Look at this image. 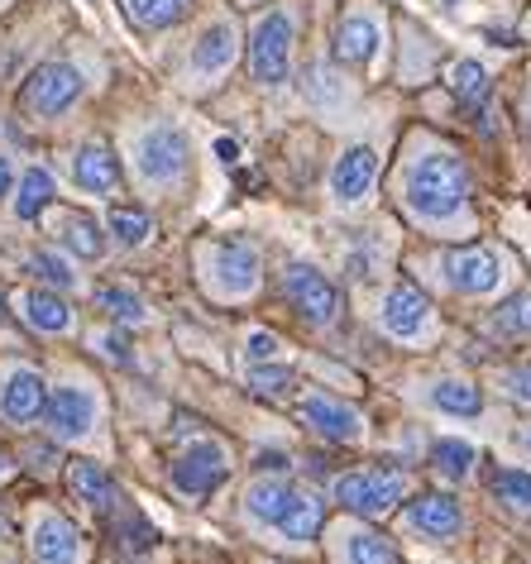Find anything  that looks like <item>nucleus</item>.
Instances as JSON below:
<instances>
[{
  "label": "nucleus",
  "mask_w": 531,
  "mask_h": 564,
  "mask_svg": "<svg viewBox=\"0 0 531 564\" xmlns=\"http://www.w3.org/2000/svg\"><path fill=\"white\" fill-rule=\"evenodd\" d=\"M398 187H402L398 196H402V206H408V216L422 220V225H455V220L469 216L474 182H469V167L455 149L412 153Z\"/></svg>",
  "instance_id": "1"
},
{
  "label": "nucleus",
  "mask_w": 531,
  "mask_h": 564,
  "mask_svg": "<svg viewBox=\"0 0 531 564\" xmlns=\"http://www.w3.org/2000/svg\"><path fill=\"white\" fill-rule=\"evenodd\" d=\"M292 34H297V24H292L288 10H269L254 34H249V73H254L259 87H283L288 73H292Z\"/></svg>",
  "instance_id": "2"
},
{
  "label": "nucleus",
  "mask_w": 531,
  "mask_h": 564,
  "mask_svg": "<svg viewBox=\"0 0 531 564\" xmlns=\"http://www.w3.org/2000/svg\"><path fill=\"white\" fill-rule=\"evenodd\" d=\"M402 492H408L402 469H355V474L335 478V498L355 517H388Z\"/></svg>",
  "instance_id": "3"
},
{
  "label": "nucleus",
  "mask_w": 531,
  "mask_h": 564,
  "mask_svg": "<svg viewBox=\"0 0 531 564\" xmlns=\"http://www.w3.org/2000/svg\"><path fill=\"white\" fill-rule=\"evenodd\" d=\"M192 163V144L183 130H173V124H153V130L139 134L134 144V167L139 177L153 182V187H167V182H177L187 173Z\"/></svg>",
  "instance_id": "4"
},
{
  "label": "nucleus",
  "mask_w": 531,
  "mask_h": 564,
  "mask_svg": "<svg viewBox=\"0 0 531 564\" xmlns=\"http://www.w3.org/2000/svg\"><path fill=\"white\" fill-rule=\"evenodd\" d=\"M77 96H82L77 67L73 63H44L30 73V82H24L20 106H24V116H34V120H53V116H63Z\"/></svg>",
  "instance_id": "5"
},
{
  "label": "nucleus",
  "mask_w": 531,
  "mask_h": 564,
  "mask_svg": "<svg viewBox=\"0 0 531 564\" xmlns=\"http://www.w3.org/2000/svg\"><path fill=\"white\" fill-rule=\"evenodd\" d=\"M283 292L306 326H330V321L340 316V292H335L330 278L312 263H292L283 273Z\"/></svg>",
  "instance_id": "6"
},
{
  "label": "nucleus",
  "mask_w": 531,
  "mask_h": 564,
  "mask_svg": "<svg viewBox=\"0 0 531 564\" xmlns=\"http://www.w3.org/2000/svg\"><path fill=\"white\" fill-rule=\"evenodd\" d=\"M226 474H230V459L216 441H197L173 459V488L183 492V498H212V492L226 484Z\"/></svg>",
  "instance_id": "7"
},
{
  "label": "nucleus",
  "mask_w": 531,
  "mask_h": 564,
  "mask_svg": "<svg viewBox=\"0 0 531 564\" xmlns=\"http://www.w3.org/2000/svg\"><path fill=\"white\" fill-rule=\"evenodd\" d=\"M379 44H383V24L373 10H345L340 24H335V63L340 67H369L379 58Z\"/></svg>",
  "instance_id": "8"
},
{
  "label": "nucleus",
  "mask_w": 531,
  "mask_h": 564,
  "mask_svg": "<svg viewBox=\"0 0 531 564\" xmlns=\"http://www.w3.org/2000/svg\"><path fill=\"white\" fill-rule=\"evenodd\" d=\"M297 416L306 421V431H316L321 441H335V445H355L365 435V421H359L355 406L326 398V392H306L297 402Z\"/></svg>",
  "instance_id": "9"
},
{
  "label": "nucleus",
  "mask_w": 531,
  "mask_h": 564,
  "mask_svg": "<svg viewBox=\"0 0 531 564\" xmlns=\"http://www.w3.org/2000/svg\"><path fill=\"white\" fill-rule=\"evenodd\" d=\"M212 282L220 297H249L259 288V253L245 239H220L212 249Z\"/></svg>",
  "instance_id": "10"
},
{
  "label": "nucleus",
  "mask_w": 531,
  "mask_h": 564,
  "mask_svg": "<svg viewBox=\"0 0 531 564\" xmlns=\"http://www.w3.org/2000/svg\"><path fill=\"white\" fill-rule=\"evenodd\" d=\"M30 550H34L39 564H82L87 560V545H82L77 527L63 512H48V507L34 517V527H30Z\"/></svg>",
  "instance_id": "11"
},
{
  "label": "nucleus",
  "mask_w": 531,
  "mask_h": 564,
  "mask_svg": "<svg viewBox=\"0 0 531 564\" xmlns=\"http://www.w3.org/2000/svg\"><path fill=\"white\" fill-rule=\"evenodd\" d=\"M373 177H379V153L369 144H349L330 167V196L340 206H359L373 192Z\"/></svg>",
  "instance_id": "12"
},
{
  "label": "nucleus",
  "mask_w": 531,
  "mask_h": 564,
  "mask_svg": "<svg viewBox=\"0 0 531 564\" xmlns=\"http://www.w3.org/2000/svg\"><path fill=\"white\" fill-rule=\"evenodd\" d=\"M445 282H451L455 292H465V297H488V292L502 282V263L494 249H455L451 259H445Z\"/></svg>",
  "instance_id": "13"
},
{
  "label": "nucleus",
  "mask_w": 531,
  "mask_h": 564,
  "mask_svg": "<svg viewBox=\"0 0 531 564\" xmlns=\"http://www.w3.org/2000/svg\"><path fill=\"white\" fill-rule=\"evenodd\" d=\"M383 330L393 335V340H422V335L431 330L426 292L412 288V282H398V288L383 297Z\"/></svg>",
  "instance_id": "14"
},
{
  "label": "nucleus",
  "mask_w": 531,
  "mask_h": 564,
  "mask_svg": "<svg viewBox=\"0 0 531 564\" xmlns=\"http://www.w3.org/2000/svg\"><path fill=\"white\" fill-rule=\"evenodd\" d=\"M44 426L53 435H63V441H82V435H91V426H96V398H91L87 388H58V392H48Z\"/></svg>",
  "instance_id": "15"
},
{
  "label": "nucleus",
  "mask_w": 531,
  "mask_h": 564,
  "mask_svg": "<svg viewBox=\"0 0 531 564\" xmlns=\"http://www.w3.org/2000/svg\"><path fill=\"white\" fill-rule=\"evenodd\" d=\"M459 521H465V512H459V502L445 498V492H422V498L408 502V527L422 531L426 541H451L459 531Z\"/></svg>",
  "instance_id": "16"
},
{
  "label": "nucleus",
  "mask_w": 531,
  "mask_h": 564,
  "mask_svg": "<svg viewBox=\"0 0 531 564\" xmlns=\"http://www.w3.org/2000/svg\"><path fill=\"white\" fill-rule=\"evenodd\" d=\"M73 177L82 192H96V196H110L120 187V167H116V153L106 144H82L73 153Z\"/></svg>",
  "instance_id": "17"
},
{
  "label": "nucleus",
  "mask_w": 531,
  "mask_h": 564,
  "mask_svg": "<svg viewBox=\"0 0 531 564\" xmlns=\"http://www.w3.org/2000/svg\"><path fill=\"white\" fill-rule=\"evenodd\" d=\"M44 402H48L44 378H39L34 369H20V373L6 383V398H0V412L10 416V426H30V421H34L39 412H44Z\"/></svg>",
  "instance_id": "18"
},
{
  "label": "nucleus",
  "mask_w": 531,
  "mask_h": 564,
  "mask_svg": "<svg viewBox=\"0 0 531 564\" xmlns=\"http://www.w3.org/2000/svg\"><path fill=\"white\" fill-rule=\"evenodd\" d=\"M235 63V30L230 24H212L197 44H192V73L202 82H216L220 73H230Z\"/></svg>",
  "instance_id": "19"
},
{
  "label": "nucleus",
  "mask_w": 531,
  "mask_h": 564,
  "mask_svg": "<svg viewBox=\"0 0 531 564\" xmlns=\"http://www.w3.org/2000/svg\"><path fill=\"white\" fill-rule=\"evenodd\" d=\"M67 488H73V498L82 507H91V512H106V507L116 502V478H110L96 459H73L67 464Z\"/></svg>",
  "instance_id": "20"
},
{
  "label": "nucleus",
  "mask_w": 531,
  "mask_h": 564,
  "mask_svg": "<svg viewBox=\"0 0 531 564\" xmlns=\"http://www.w3.org/2000/svg\"><path fill=\"white\" fill-rule=\"evenodd\" d=\"M321 521H326V507H321V498L312 488H292V502L288 512L273 521L278 531L288 535V541H312V535L321 531Z\"/></svg>",
  "instance_id": "21"
},
{
  "label": "nucleus",
  "mask_w": 531,
  "mask_h": 564,
  "mask_svg": "<svg viewBox=\"0 0 531 564\" xmlns=\"http://www.w3.org/2000/svg\"><path fill=\"white\" fill-rule=\"evenodd\" d=\"M24 316H30V326L44 330V335H58V330L73 326V306H67L58 292H44V288H34L30 297H24Z\"/></svg>",
  "instance_id": "22"
},
{
  "label": "nucleus",
  "mask_w": 531,
  "mask_h": 564,
  "mask_svg": "<svg viewBox=\"0 0 531 564\" xmlns=\"http://www.w3.org/2000/svg\"><path fill=\"white\" fill-rule=\"evenodd\" d=\"M288 502H292V488L283 478H259V484L245 492V512L254 521H263V527H273V521L288 512Z\"/></svg>",
  "instance_id": "23"
},
{
  "label": "nucleus",
  "mask_w": 531,
  "mask_h": 564,
  "mask_svg": "<svg viewBox=\"0 0 531 564\" xmlns=\"http://www.w3.org/2000/svg\"><path fill=\"white\" fill-rule=\"evenodd\" d=\"M345 564H402V555L393 545L383 541L379 531H369V527H355V531H345Z\"/></svg>",
  "instance_id": "24"
},
{
  "label": "nucleus",
  "mask_w": 531,
  "mask_h": 564,
  "mask_svg": "<svg viewBox=\"0 0 531 564\" xmlns=\"http://www.w3.org/2000/svg\"><path fill=\"white\" fill-rule=\"evenodd\" d=\"M431 402H436L441 412H451V416H479L484 412L479 383H465V378H441V383L431 388Z\"/></svg>",
  "instance_id": "25"
},
{
  "label": "nucleus",
  "mask_w": 531,
  "mask_h": 564,
  "mask_svg": "<svg viewBox=\"0 0 531 564\" xmlns=\"http://www.w3.org/2000/svg\"><path fill=\"white\" fill-rule=\"evenodd\" d=\"M48 202H53V173L48 167H30V173L20 177V192H15L20 220H39V210H48Z\"/></svg>",
  "instance_id": "26"
},
{
  "label": "nucleus",
  "mask_w": 531,
  "mask_h": 564,
  "mask_svg": "<svg viewBox=\"0 0 531 564\" xmlns=\"http://www.w3.org/2000/svg\"><path fill=\"white\" fill-rule=\"evenodd\" d=\"M124 15H130L139 30H167V24L183 20L187 0H120Z\"/></svg>",
  "instance_id": "27"
},
{
  "label": "nucleus",
  "mask_w": 531,
  "mask_h": 564,
  "mask_svg": "<svg viewBox=\"0 0 531 564\" xmlns=\"http://www.w3.org/2000/svg\"><path fill=\"white\" fill-rule=\"evenodd\" d=\"M451 91L465 101L469 110H484V101H488V73L474 58H459L455 67H451Z\"/></svg>",
  "instance_id": "28"
},
{
  "label": "nucleus",
  "mask_w": 531,
  "mask_h": 564,
  "mask_svg": "<svg viewBox=\"0 0 531 564\" xmlns=\"http://www.w3.org/2000/svg\"><path fill=\"white\" fill-rule=\"evenodd\" d=\"M96 306H101L110 321H120V326H139V321L149 316V312H144V302H139L130 288H110V282H106L101 292H96Z\"/></svg>",
  "instance_id": "29"
},
{
  "label": "nucleus",
  "mask_w": 531,
  "mask_h": 564,
  "mask_svg": "<svg viewBox=\"0 0 531 564\" xmlns=\"http://www.w3.org/2000/svg\"><path fill=\"white\" fill-rule=\"evenodd\" d=\"M63 245L73 249L77 259H96V253L106 249V239H101V230H96L91 216H67L63 220Z\"/></svg>",
  "instance_id": "30"
},
{
  "label": "nucleus",
  "mask_w": 531,
  "mask_h": 564,
  "mask_svg": "<svg viewBox=\"0 0 531 564\" xmlns=\"http://www.w3.org/2000/svg\"><path fill=\"white\" fill-rule=\"evenodd\" d=\"M106 225H110V235H116V245H124V249L144 245L149 230H153L144 210H130V206H116V210H110V220H106Z\"/></svg>",
  "instance_id": "31"
},
{
  "label": "nucleus",
  "mask_w": 531,
  "mask_h": 564,
  "mask_svg": "<svg viewBox=\"0 0 531 564\" xmlns=\"http://www.w3.org/2000/svg\"><path fill=\"white\" fill-rule=\"evenodd\" d=\"M431 464H436L445 478H465L474 469V445H465V441H436V445H431Z\"/></svg>",
  "instance_id": "32"
},
{
  "label": "nucleus",
  "mask_w": 531,
  "mask_h": 564,
  "mask_svg": "<svg viewBox=\"0 0 531 564\" xmlns=\"http://www.w3.org/2000/svg\"><path fill=\"white\" fill-rule=\"evenodd\" d=\"M494 492L512 507V512H527L531 517V474H522V469H498L494 474Z\"/></svg>",
  "instance_id": "33"
},
{
  "label": "nucleus",
  "mask_w": 531,
  "mask_h": 564,
  "mask_svg": "<svg viewBox=\"0 0 531 564\" xmlns=\"http://www.w3.org/2000/svg\"><path fill=\"white\" fill-rule=\"evenodd\" d=\"M292 373L288 364H259V369H249V392L254 398H283V392H292Z\"/></svg>",
  "instance_id": "34"
},
{
  "label": "nucleus",
  "mask_w": 531,
  "mask_h": 564,
  "mask_svg": "<svg viewBox=\"0 0 531 564\" xmlns=\"http://www.w3.org/2000/svg\"><path fill=\"white\" fill-rule=\"evenodd\" d=\"M498 335H531V292H517L512 302H502L494 312Z\"/></svg>",
  "instance_id": "35"
},
{
  "label": "nucleus",
  "mask_w": 531,
  "mask_h": 564,
  "mask_svg": "<svg viewBox=\"0 0 531 564\" xmlns=\"http://www.w3.org/2000/svg\"><path fill=\"white\" fill-rule=\"evenodd\" d=\"M30 268H34L39 282H48V288H73V282H77V273L58 259V253H34Z\"/></svg>",
  "instance_id": "36"
},
{
  "label": "nucleus",
  "mask_w": 531,
  "mask_h": 564,
  "mask_svg": "<svg viewBox=\"0 0 531 564\" xmlns=\"http://www.w3.org/2000/svg\"><path fill=\"white\" fill-rule=\"evenodd\" d=\"M245 355L254 359V364L273 359V355H278V335H269V330H254V335H249V345H245Z\"/></svg>",
  "instance_id": "37"
},
{
  "label": "nucleus",
  "mask_w": 531,
  "mask_h": 564,
  "mask_svg": "<svg viewBox=\"0 0 531 564\" xmlns=\"http://www.w3.org/2000/svg\"><path fill=\"white\" fill-rule=\"evenodd\" d=\"M120 541H124V550H149V545H153V527H144L139 517H130V521H124V535H120Z\"/></svg>",
  "instance_id": "38"
},
{
  "label": "nucleus",
  "mask_w": 531,
  "mask_h": 564,
  "mask_svg": "<svg viewBox=\"0 0 531 564\" xmlns=\"http://www.w3.org/2000/svg\"><path fill=\"white\" fill-rule=\"evenodd\" d=\"M502 383H508V392L517 402H531V364H517V369L502 378Z\"/></svg>",
  "instance_id": "39"
},
{
  "label": "nucleus",
  "mask_w": 531,
  "mask_h": 564,
  "mask_svg": "<svg viewBox=\"0 0 531 564\" xmlns=\"http://www.w3.org/2000/svg\"><path fill=\"white\" fill-rule=\"evenodd\" d=\"M101 349L110 359H120V364H130V340H124V335H106L101 340Z\"/></svg>",
  "instance_id": "40"
},
{
  "label": "nucleus",
  "mask_w": 531,
  "mask_h": 564,
  "mask_svg": "<svg viewBox=\"0 0 531 564\" xmlns=\"http://www.w3.org/2000/svg\"><path fill=\"white\" fill-rule=\"evenodd\" d=\"M10 187H15V167H10V159L0 153V196H6Z\"/></svg>",
  "instance_id": "41"
},
{
  "label": "nucleus",
  "mask_w": 531,
  "mask_h": 564,
  "mask_svg": "<svg viewBox=\"0 0 531 564\" xmlns=\"http://www.w3.org/2000/svg\"><path fill=\"white\" fill-rule=\"evenodd\" d=\"M259 469H288V455H278V449H269V455H259Z\"/></svg>",
  "instance_id": "42"
},
{
  "label": "nucleus",
  "mask_w": 531,
  "mask_h": 564,
  "mask_svg": "<svg viewBox=\"0 0 531 564\" xmlns=\"http://www.w3.org/2000/svg\"><path fill=\"white\" fill-rule=\"evenodd\" d=\"M216 153H220V163H235V153H240V149H235L230 139H220V144H216Z\"/></svg>",
  "instance_id": "43"
},
{
  "label": "nucleus",
  "mask_w": 531,
  "mask_h": 564,
  "mask_svg": "<svg viewBox=\"0 0 531 564\" xmlns=\"http://www.w3.org/2000/svg\"><path fill=\"white\" fill-rule=\"evenodd\" d=\"M10 474V455H6V449H0V478H6Z\"/></svg>",
  "instance_id": "44"
}]
</instances>
